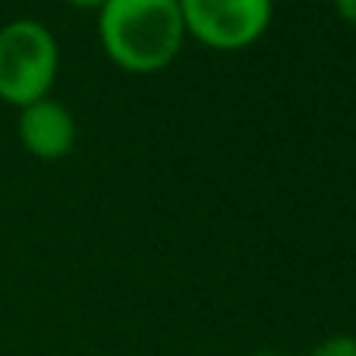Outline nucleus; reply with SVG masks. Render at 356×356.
<instances>
[{
  "label": "nucleus",
  "mask_w": 356,
  "mask_h": 356,
  "mask_svg": "<svg viewBox=\"0 0 356 356\" xmlns=\"http://www.w3.org/2000/svg\"><path fill=\"white\" fill-rule=\"evenodd\" d=\"M57 70L60 47L44 22L13 19L0 29V101L22 111L51 98Z\"/></svg>",
  "instance_id": "f03ea898"
},
{
  "label": "nucleus",
  "mask_w": 356,
  "mask_h": 356,
  "mask_svg": "<svg viewBox=\"0 0 356 356\" xmlns=\"http://www.w3.org/2000/svg\"><path fill=\"white\" fill-rule=\"evenodd\" d=\"M186 35L211 51H243L271 26V0H180Z\"/></svg>",
  "instance_id": "7ed1b4c3"
},
{
  "label": "nucleus",
  "mask_w": 356,
  "mask_h": 356,
  "mask_svg": "<svg viewBox=\"0 0 356 356\" xmlns=\"http://www.w3.org/2000/svg\"><path fill=\"white\" fill-rule=\"evenodd\" d=\"M309 356H356V334H331L312 347Z\"/></svg>",
  "instance_id": "39448f33"
},
{
  "label": "nucleus",
  "mask_w": 356,
  "mask_h": 356,
  "mask_svg": "<svg viewBox=\"0 0 356 356\" xmlns=\"http://www.w3.org/2000/svg\"><path fill=\"white\" fill-rule=\"evenodd\" d=\"M19 142L38 161H63L76 148L79 127L67 104L54 98H41L19 111Z\"/></svg>",
  "instance_id": "20e7f679"
},
{
  "label": "nucleus",
  "mask_w": 356,
  "mask_h": 356,
  "mask_svg": "<svg viewBox=\"0 0 356 356\" xmlns=\"http://www.w3.org/2000/svg\"><path fill=\"white\" fill-rule=\"evenodd\" d=\"M67 3H73V7H82V10H98L104 0H67Z\"/></svg>",
  "instance_id": "0eeeda50"
},
{
  "label": "nucleus",
  "mask_w": 356,
  "mask_h": 356,
  "mask_svg": "<svg viewBox=\"0 0 356 356\" xmlns=\"http://www.w3.org/2000/svg\"><path fill=\"white\" fill-rule=\"evenodd\" d=\"M249 356H287V353H275V350H259V353H249Z\"/></svg>",
  "instance_id": "6e6552de"
},
{
  "label": "nucleus",
  "mask_w": 356,
  "mask_h": 356,
  "mask_svg": "<svg viewBox=\"0 0 356 356\" xmlns=\"http://www.w3.org/2000/svg\"><path fill=\"white\" fill-rule=\"evenodd\" d=\"M98 38L111 63L133 76L170 67L186 41L180 0H104Z\"/></svg>",
  "instance_id": "f257e3e1"
},
{
  "label": "nucleus",
  "mask_w": 356,
  "mask_h": 356,
  "mask_svg": "<svg viewBox=\"0 0 356 356\" xmlns=\"http://www.w3.org/2000/svg\"><path fill=\"white\" fill-rule=\"evenodd\" d=\"M331 3H334V13L347 26H356V0H331Z\"/></svg>",
  "instance_id": "423d86ee"
}]
</instances>
